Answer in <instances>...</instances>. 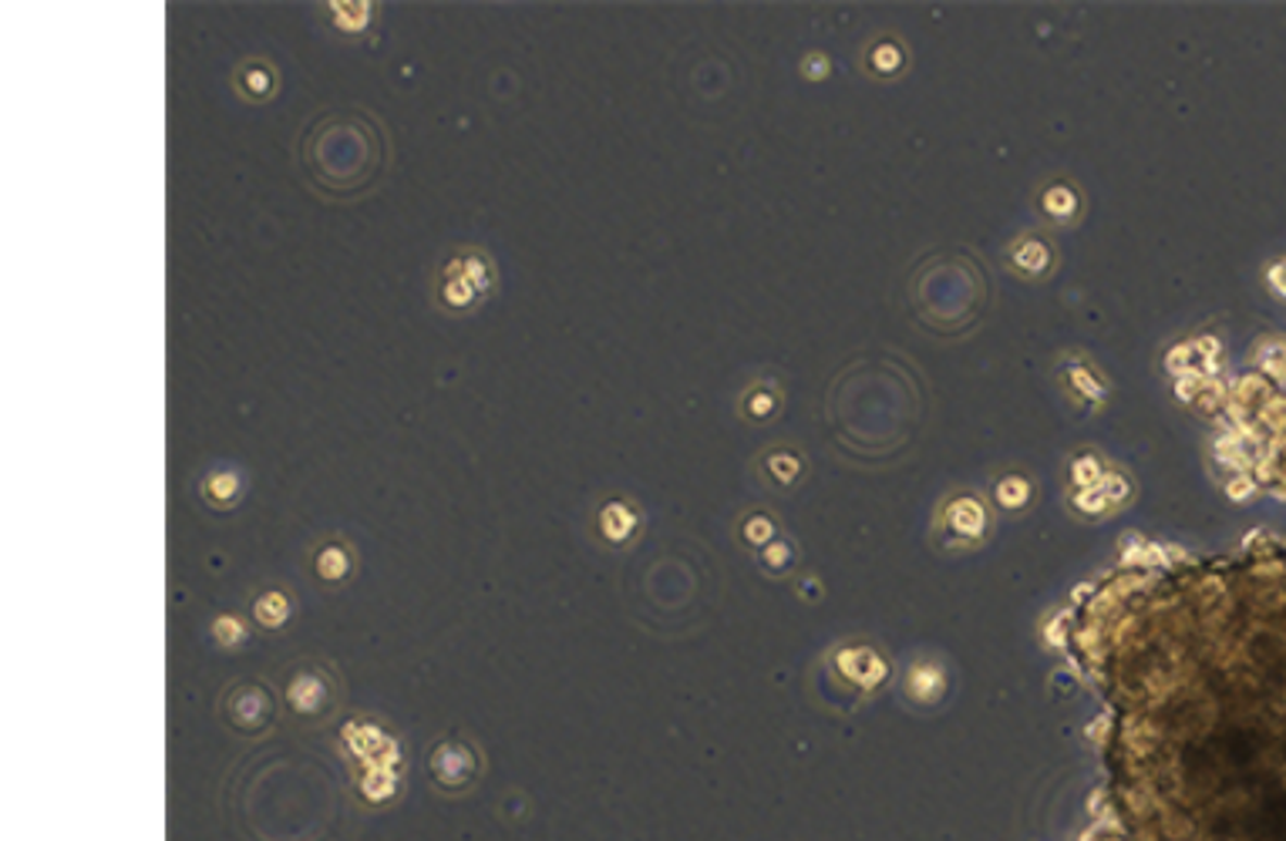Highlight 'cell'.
Here are the masks:
<instances>
[{
	"label": "cell",
	"mask_w": 1286,
	"mask_h": 841,
	"mask_svg": "<svg viewBox=\"0 0 1286 841\" xmlns=\"http://www.w3.org/2000/svg\"><path fill=\"white\" fill-rule=\"evenodd\" d=\"M294 592L284 586H260L250 600V619L263 633H280V629L294 619Z\"/></svg>",
	"instance_id": "obj_10"
},
{
	"label": "cell",
	"mask_w": 1286,
	"mask_h": 841,
	"mask_svg": "<svg viewBox=\"0 0 1286 841\" xmlns=\"http://www.w3.org/2000/svg\"><path fill=\"white\" fill-rule=\"evenodd\" d=\"M594 532L600 542L623 549L637 532H640V509L630 499H610L600 505L597 522H594Z\"/></svg>",
	"instance_id": "obj_9"
},
{
	"label": "cell",
	"mask_w": 1286,
	"mask_h": 841,
	"mask_svg": "<svg viewBox=\"0 0 1286 841\" xmlns=\"http://www.w3.org/2000/svg\"><path fill=\"white\" fill-rule=\"evenodd\" d=\"M496 287H499L496 260L478 247H462L455 253H448L445 263L438 266L432 300L445 317H469V313H475L496 293Z\"/></svg>",
	"instance_id": "obj_3"
},
{
	"label": "cell",
	"mask_w": 1286,
	"mask_h": 841,
	"mask_svg": "<svg viewBox=\"0 0 1286 841\" xmlns=\"http://www.w3.org/2000/svg\"><path fill=\"white\" fill-rule=\"evenodd\" d=\"M253 619H247L242 613H233V610H223V613H216L213 616V623H210V637H213V643L220 647V650H236V647H242L247 643L250 637H253V629L257 626H250Z\"/></svg>",
	"instance_id": "obj_12"
},
{
	"label": "cell",
	"mask_w": 1286,
	"mask_h": 841,
	"mask_svg": "<svg viewBox=\"0 0 1286 841\" xmlns=\"http://www.w3.org/2000/svg\"><path fill=\"white\" fill-rule=\"evenodd\" d=\"M300 162L314 189L334 199H354L385 175L388 135L364 112H327L303 131Z\"/></svg>",
	"instance_id": "obj_1"
},
{
	"label": "cell",
	"mask_w": 1286,
	"mask_h": 841,
	"mask_svg": "<svg viewBox=\"0 0 1286 841\" xmlns=\"http://www.w3.org/2000/svg\"><path fill=\"white\" fill-rule=\"evenodd\" d=\"M233 88L247 104H266L280 91V67L270 58H242L233 67Z\"/></svg>",
	"instance_id": "obj_7"
},
{
	"label": "cell",
	"mask_w": 1286,
	"mask_h": 841,
	"mask_svg": "<svg viewBox=\"0 0 1286 841\" xmlns=\"http://www.w3.org/2000/svg\"><path fill=\"white\" fill-rule=\"evenodd\" d=\"M280 700L300 727H324L344 704V680L330 660L303 656L284 670Z\"/></svg>",
	"instance_id": "obj_2"
},
{
	"label": "cell",
	"mask_w": 1286,
	"mask_h": 841,
	"mask_svg": "<svg viewBox=\"0 0 1286 841\" xmlns=\"http://www.w3.org/2000/svg\"><path fill=\"white\" fill-rule=\"evenodd\" d=\"M196 492L205 509L233 512L242 499H247V475H242L239 468H229V465L210 468V472H202Z\"/></svg>",
	"instance_id": "obj_8"
},
{
	"label": "cell",
	"mask_w": 1286,
	"mask_h": 841,
	"mask_svg": "<svg viewBox=\"0 0 1286 841\" xmlns=\"http://www.w3.org/2000/svg\"><path fill=\"white\" fill-rule=\"evenodd\" d=\"M284 700L263 680H229L220 693V720L239 738H263L280 720Z\"/></svg>",
	"instance_id": "obj_5"
},
{
	"label": "cell",
	"mask_w": 1286,
	"mask_h": 841,
	"mask_svg": "<svg viewBox=\"0 0 1286 841\" xmlns=\"http://www.w3.org/2000/svg\"><path fill=\"white\" fill-rule=\"evenodd\" d=\"M425 770H428V781H432V788L438 794L462 798L482 781L485 754L478 751V744L469 738V733L451 730V733H445V738H438L432 744Z\"/></svg>",
	"instance_id": "obj_4"
},
{
	"label": "cell",
	"mask_w": 1286,
	"mask_h": 841,
	"mask_svg": "<svg viewBox=\"0 0 1286 841\" xmlns=\"http://www.w3.org/2000/svg\"><path fill=\"white\" fill-rule=\"evenodd\" d=\"M741 536H745L751 545H764V542H769V536H772V525L764 522V518H751V522H745Z\"/></svg>",
	"instance_id": "obj_13"
},
{
	"label": "cell",
	"mask_w": 1286,
	"mask_h": 841,
	"mask_svg": "<svg viewBox=\"0 0 1286 841\" xmlns=\"http://www.w3.org/2000/svg\"><path fill=\"white\" fill-rule=\"evenodd\" d=\"M310 573H314V579L324 586V589H344V586H351L354 579H358V573H361V555H358V549H354V542L351 539H344V536H327V539H321L317 545H314V552H310Z\"/></svg>",
	"instance_id": "obj_6"
},
{
	"label": "cell",
	"mask_w": 1286,
	"mask_h": 841,
	"mask_svg": "<svg viewBox=\"0 0 1286 841\" xmlns=\"http://www.w3.org/2000/svg\"><path fill=\"white\" fill-rule=\"evenodd\" d=\"M324 8H327V21L340 34H351V38H361L377 17V4H371V0H327Z\"/></svg>",
	"instance_id": "obj_11"
}]
</instances>
